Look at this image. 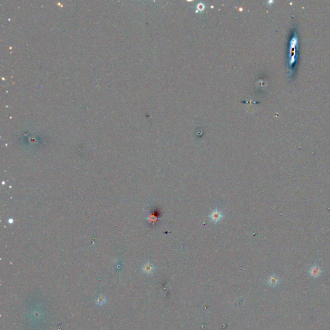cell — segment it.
Segmentation results:
<instances>
[{"label":"cell","instance_id":"1","mask_svg":"<svg viewBox=\"0 0 330 330\" xmlns=\"http://www.w3.org/2000/svg\"><path fill=\"white\" fill-rule=\"evenodd\" d=\"M224 217H225V215H224L222 211H221L217 208L213 210L211 213L208 215V217L210 219V221H212L214 223H218L220 222V221L223 220Z\"/></svg>","mask_w":330,"mask_h":330},{"label":"cell","instance_id":"2","mask_svg":"<svg viewBox=\"0 0 330 330\" xmlns=\"http://www.w3.org/2000/svg\"><path fill=\"white\" fill-rule=\"evenodd\" d=\"M308 273L310 277L317 279L320 277V276L321 275V274L322 273V270L318 265L315 264L313 266L309 267L308 270Z\"/></svg>","mask_w":330,"mask_h":330},{"label":"cell","instance_id":"3","mask_svg":"<svg viewBox=\"0 0 330 330\" xmlns=\"http://www.w3.org/2000/svg\"><path fill=\"white\" fill-rule=\"evenodd\" d=\"M280 283H281V279L279 278V277L278 275L275 274H273L269 276L266 280L267 284H268L269 286L273 287V288L277 286L279 284H280Z\"/></svg>","mask_w":330,"mask_h":330},{"label":"cell","instance_id":"4","mask_svg":"<svg viewBox=\"0 0 330 330\" xmlns=\"http://www.w3.org/2000/svg\"><path fill=\"white\" fill-rule=\"evenodd\" d=\"M154 269H155L154 266H153V265L152 263H149V262L145 263L144 264V266H143V271L146 274L152 273L153 271H154Z\"/></svg>","mask_w":330,"mask_h":330},{"label":"cell","instance_id":"5","mask_svg":"<svg viewBox=\"0 0 330 330\" xmlns=\"http://www.w3.org/2000/svg\"><path fill=\"white\" fill-rule=\"evenodd\" d=\"M106 302H107V299H106V297L104 295H101L95 299V302H96L97 305H104Z\"/></svg>","mask_w":330,"mask_h":330}]
</instances>
